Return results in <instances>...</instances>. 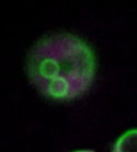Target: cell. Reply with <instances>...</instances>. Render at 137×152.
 <instances>
[{
    "mask_svg": "<svg viewBox=\"0 0 137 152\" xmlns=\"http://www.w3.org/2000/svg\"><path fill=\"white\" fill-rule=\"evenodd\" d=\"M96 69L90 46L70 33L41 39L28 57L31 81L44 96L55 101H71L83 95L92 85Z\"/></svg>",
    "mask_w": 137,
    "mask_h": 152,
    "instance_id": "cell-1",
    "label": "cell"
},
{
    "mask_svg": "<svg viewBox=\"0 0 137 152\" xmlns=\"http://www.w3.org/2000/svg\"><path fill=\"white\" fill-rule=\"evenodd\" d=\"M112 152H137V128L121 135L114 143Z\"/></svg>",
    "mask_w": 137,
    "mask_h": 152,
    "instance_id": "cell-2",
    "label": "cell"
},
{
    "mask_svg": "<svg viewBox=\"0 0 137 152\" xmlns=\"http://www.w3.org/2000/svg\"><path fill=\"white\" fill-rule=\"evenodd\" d=\"M73 152H94V151L91 150H79V151H75Z\"/></svg>",
    "mask_w": 137,
    "mask_h": 152,
    "instance_id": "cell-3",
    "label": "cell"
}]
</instances>
